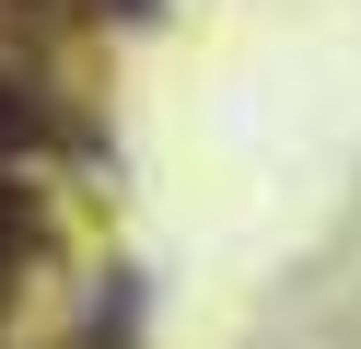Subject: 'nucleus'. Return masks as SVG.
Segmentation results:
<instances>
[{"instance_id":"obj_1","label":"nucleus","mask_w":361,"mask_h":349,"mask_svg":"<svg viewBox=\"0 0 361 349\" xmlns=\"http://www.w3.org/2000/svg\"><path fill=\"white\" fill-rule=\"evenodd\" d=\"M24 245H35V198L12 175H0V291H12V268H24Z\"/></svg>"},{"instance_id":"obj_2","label":"nucleus","mask_w":361,"mask_h":349,"mask_svg":"<svg viewBox=\"0 0 361 349\" xmlns=\"http://www.w3.org/2000/svg\"><path fill=\"white\" fill-rule=\"evenodd\" d=\"M12 140H35V93H12V82H0V152H12Z\"/></svg>"}]
</instances>
